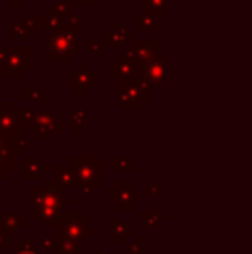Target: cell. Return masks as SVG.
Masks as SVG:
<instances>
[{"label": "cell", "instance_id": "cell-18", "mask_svg": "<svg viewBox=\"0 0 252 254\" xmlns=\"http://www.w3.org/2000/svg\"><path fill=\"white\" fill-rule=\"evenodd\" d=\"M142 12L152 14V16H164L166 14V0H142Z\"/></svg>", "mask_w": 252, "mask_h": 254}, {"label": "cell", "instance_id": "cell-28", "mask_svg": "<svg viewBox=\"0 0 252 254\" xmlns=\"http://www.w3.org/2000/svg\"><path fill=\"white\" fill-rule=\"evenodd\" d=\"M87 49L90 54H95V56H102L105 51V47L102 45L101 40H97V38H88L87 40Z\"/></svg>", "mask_w": 252, "mask_h": 254}, {"label": "cell", "instance_id": "cell-4", "mask_svg": "<svg viewBox=\"0 0 252 254\" xmlns=\"http://www.w3.org/2000/svg\"><path fill=\"white\" fill-rule=\"evenodd\" d=\"M33 147L28 140H17L0 130V184L9 178L12 171H16L17 156H23L26 149Z\"/></svg>", "mask_w": 252, "mask_h": 254}, {"label": "cell", "instance_id": "cell-8", "mask_svg": "<svg viewBox=\"0 0 252 254\" xmlns=\"http://www.w3.org/2000/svg\"><path fill=\"white\" fill-rule=\"evenodd\" d=\"M166 76V56L159 52L155 57L144 64H138V78L151 87H162Z\"/></svg>", "mask_w": 252, "mask_h": 254}, {"label": "cell", "instance_id": "cell-34", "mask_svg": "<svg viewBox=\"0 0 252 254\" xmlns=\"http://www.w3.org/2000/svg\"><path fill=\"white\" fill-rule=\"evenodd\" d=\"M42 248L44 249H54V246H52V242H50V237L42 239Z\"/></svg>", "mask_w": 252, "mask_h": 254}, {"label": "cell", "instance_id": "cell-7", "mask_svg": "<svg viewBox=\"0 0 252 254\" xmlns=\"http://www.w3.org/2000/svg\"><path fill=\"white\" fill-rule=\"evenodd\" d=\"M0 130L17 140H24V125L17 113V106L12 101L0 104Z\"/></svg>", "mask_w": 252, "mask_h": 254}, {"label": "cell", "instance_id": "cell-26", "mask_svg": "<svg viewBox=\"0 0 252 254\" xmlns=\"http://www.w3.org/2000/svg\"><path fill=\"white\" fill-rule=\"evenodd\" d=\"M85 121H87V109H76L71 113V130H73V133L80 131Z\"/></svg>", "mask_w": 252, "mask_h": 254}, {"label": "cell", "instance_id": "cell-30", "mask_svg": "<svg viewBox=\"0 0 252 254\" xmlns=\"http://www.w3.org/2000/svg\"><path fill=\"white\" fill-rule=\"evenodd\" d=\"M52 7V10H54L55 14H59L61 17H66L67 14H71V7L67 5L64 0H57V2L54 3V5H50Z\"/></svg>", "mask_w": 252, "mask_h": 254}, {"label": "cell", "instance_id": "cell-21", "mask_svg": "<svg viewBox=\"0 0 252 254\" xmlns=\"http://www.w3.org/2000/svg\"><path fill=\"white\" fill-rule=\"evenodd\" d=\"M24 24H26L33 33L35 31H45L47 30L44 14H24Z\"/></svg>", "mask_w": 252, "mask_h": 254}, {"label": "cell", "instance_id": "cell-33", "mask_svg": "<svg viewBox=\"0 0 252 254\" xmlns=\"http://www.w3.org/2000/svg\"><path fill=\"white\" fill-rule=\"evenodd\" d=\"M0 251H7V241H5V234H3V228H0Z\"/></svg>", "mask_w": 252, "mask_h": 254}, {"label": "cell", "instance_id": "cell-6", "mask_svg": "<svg viewBox=\"0 0 252 254\" xmlns=\"http://www.w3.org/2000/svg\"><path fill=\"white\" fill-rule=\"evenodd\" d=\"M71 168L74 171L76 187H102V157H74Z\"/></svg>", "mask_w": 252, "mask_h": 254}, {"label": "cell", "instance_id": "cell-23", "mask_svg": "<svg viewBox=\"0 0 252 254\" xmlns=\"http://www.w3.org/2000/svg\"><path fill=\"white\" fill-rule=\"evenodd\" d=\"M57 178L59 184L64 185V187H76V180H74V171L71 166H57Z\"/></svg>", "mask_w": 252, "mask_h": 254}, {"label": "cell", "instance_id": "cell-15", "mask_svg": "<svg viewBox=\"0 0 252 254\" xmlns=\"http://www.w3.org/2000/svg\"><path fill=\"white\" fill-rule=\"evenodd\" d=\"M107 30L111 31L112 38H114V42L118 44V47L119 45H128V42L135 38V31L126 28L125 24H121V23H111V26H109Z\"/></svg>", "mask_w": 252, "mask_h": 254}, {"label": "cell", "instance_id": "cell-20", "mask_svg": "<svg viewBox=\"0 0 252 254\" xmlns=\"http://www.w3.org/2000/svg\"><path fill=\"white\" fill-rule=\"evenodd\" d=\"M45 24H47V30L50 33L55 31H61L64 28V17H61L59 14H55L52 10V7H47V12H45Z\"/></svg>", "mask_w": 252, "mask_h": 254}, {"label": "cell", "instance_id": "cell-16", "mask_svg": "<svg viewBox=\"0 0 252 254\" xmlns=\"http://www.w3.org/2000/svg\"><path fill=\"white\" fill-rule=\"evenodd\" d=\"M45 171H47V166H44L38 157H24V178L37 180Z\"/></svg>", "mask_w": 252, "mask_h": 254}, {"label": "cell", "instance_id": "cell-24", "mask_svg": "<svg viewBox=\"0 0 252 254\" xmlns=\"http://www.w3.org/2000/svg\"><path fill=\"white\" fill-rule=\"evenodd\" d=\"M128 234H133V230L128 228L123 221H112V242H123Z\"/></svg>", "mask_w": 252, "mask_h": 254}, {"label": "cell", "instance_id": "cell-27", "mask_svg": "<svg viewBox=\"0 0 252 254\" xmlns=\"http://www.w3.org/2000/svg\"><path fill=\"white\" fill-rule=\"evenodd\" d=\"M64 28L73 31V33H78V30H80V16L78 14H67L64 17Z\"/></svg>", "mask_w": 252, "mask_h": 254}, {"label": "cell", "instance_id": "cell-14", "mask_svg": "<svg viewBox=\"0 0 252 254\" xmlns=\"http://www.w3.org/2000/svg\"><path fill=\"white\" fill-rule=\"evenodd\" d=\"M157 17L147 12H140L133 17V31H157Z\"/></svg>", "mask_w": 252, "mask_h": 254}, {"label": "cell", "instance_id": "cell-32", "mask_svg": "<svg viewBox=\"0 0 252 254\" xmlns=\"http://www.w3.org/2000/svg\"><path fill=\"white\" fill-rule=\"evenodd\" d=\"M5 2L10 9H23L24 7V0H5Z\"/></svg>", "mask_w": 252, "mask_h": 254}, {"label": "cell", "instance_id": "cell-35", "mask_svg": "<svg viewBox=\"0 0 252 254\" xmlns=\"http://www.w3.org/2000/svg\"><path fill=\"white\" fill-rule=\"evenodd\" d=\"M16 254H37V253H33L31 249H23V251H17Z\"/></svg>", "mask_w": 252, "mask_h": 254}, {"label": "cell", "instance_id": "cell-36", "mask_svg": "<svg viewBox=\"0 0 252 254\" xmlns=\"http://www.w3.org/2000/svg\"><path fill=\"white\" fill-rule=\"evenodd\" d=\"M2 59H3V45L0 44V63H2Z\"/></svg>", "mask_w": 252, "mask_h": 254}, {"label": "cell", "instance_id": "cell-3", "mask_svg": "<svg viewBox=\"0 0 252 254\" xmlns=\"http://www.w3.org/2000/svg\"><path fill=\"white\" fill-rule=\"evenodd\" d=\"M62 197H66V195H61L52 189H49V190L35 189L33 190V202L37 207V213L33 214V218L42 221V227H52L55 223V218L59 216L62 204L69 201V199Z\"/></svg>", "mask_w": 252, "mask_h": 254}, {"label": "cell", "instance_id": "cell-5", "mask_svg": "<svg viewBox=\"0 0 252 254\" xmlns=\"http://www.w3.org/2000/svg\"><path fill=\"white\" fill-rule=\"evenodd\" d=\"M149 101H151V88L140 78L119 80V87H118L119 109H142V106Z\"/></svg>", "mask_w": 252, "mask_h": 254}, {"label": "cell", "instance_id": "cell-2", "mask_svg": "<svg viewBox=\"0 0 252 254\" xmlns=\"http://www.w3.org/2000/svg\"><path fill=\"white\" fill-rule=\"evenodd\" d=\"M76 35L73 31L62 28L61 31L50 33V38L47 40V45L50 49L47 56V61L50 64H69L74 56L80 54Z\"/></svg>", "mask_w": 252, "mask_h": 254}, {"label": "cell", "instance_id": "cell-13", "mask_svg": "<svg viewBox=\"0 0 252 254\" xmlns=\"http://www.w3.org/2000/svg\"><path fill=\"white\" fill-rule=\"evenodd\" d=\"M111 78L114 80H126V78H138V64H133L123 56H118V61L111 64Z\"/></svg>", "mask_w": 252, "mask_h": 254}, {"label": "cell", "instance_id": "cell-17", "mask_svg": "<svg viewBox=\"0 0 252 254\" xmlns=\"http://www.w3.org/2000/svg\"><path fill=\"white\" fill-rule=\"evenodd\" d=\"M7 38H10V40H16V38H19V40H31L33 38V31L24 23H12L9 31H7Z\"/></svg>", "mask_w": 252, "mask_h": 254}, {"label": "cell", "instance_id": "cell-31", "mask_svg": "<svg viewBox=\"0 0 252 254\" xmlns=\"http://www.w3.org/2000/svg\"><path fill=\"white\" fill-rule=\"evenodd\" d=\"M17 113H19V118H21V121H23L24 127H26V125H33L35 116H37V113H35V111H30V109H17Z\"/></svg>", "mask_w": 252, "mask_h": 254}, {"label": "cell", "instance_id": "cell-25", "mask_svg": "<svg viewBox=\"0 0 252 254\" xmlns=\"http://www.w3.org/2000/svg\"><path fill=\"white\" fill-rule=\"evenodd\" d=\"M112 171H133V157H112Z\"/></svg>", "mask_w": 252, "mask_h": 254}, {"label": "cell", "instance_id": "cell-1", "mask_svg": "<svg viewBox=\"0 0 252 254\" xmlns=\"http://www.w3.org/2000/svg\"><path fill=\"white\" fill-rule=\"evenodd\" d=\"M33 69V49L30 45H9L3 49V59L0 63L2 78H24L28 71Z\"/></svg>", "mask_w": 252, "mask_h": 254}, {"label": "cell", "instance_id": "cell-22", "mask_svg": "<svg viewBox=\"0 0 252 254\" xmlns=\"http://www.w3.org/2000/svg\"><path fill=\"white\" fill-rule=\"evenodd\" d=\"M23 221H24L23 213H19V214H3V227L2 228H5L7 234L12 235V234H16L17 228L23 227Z\"/></svg>", "mask_w": 252, "mask_h": 254}, {"label": "cell", "instance_id": "cell-10", "mask_svg": "<svg viewBox=\"0 0 252 254\" xmlns=\"http://www.w3.org/2000/svg\"><path fill=\"white\" fill-rule=\"evenodd\" d=\"M85 228H87V216L85 214H64L61 235L59 237L66 239V241L78 246L80 242L87 241Z\"/></svg>", "mask_w": 252, "mask_h": 254}, {"label": "cell", "instance_id": "cell-12", "mask_svg": "<svg viewBox=\"0 0 252 254\" xmlns=\"http://www.w3.org/2000/svg\"><path fill=\"white\" fill-rule=\"evenodd\" d=\"M131 47L135 49V54H137V64H144L159 54L157 52L159 40L157 38H137L135 37Z\"/></svg>", "mask_w": 252, "mask_h": 254}, {"label": "cell", "instance_id": "cell-19", "mask_svg": "<svg viewBox=\"0 0 252 254\" xmlns=\"http://www.w3.org/2000/svg\"><path fill=\"white\" fill-rule=\"evenodd\" d=\"M23 99L26 102H47L49 95L44 94L40 88L33 87V85H24L23 87Z\"/></svg>", "mask_w": 252, "mask_h": 254}, {"label": "cell", "instance_id": "cell-29", "mask_svg": "<svg viewBox=\"0 0 252 254\" xmlns=\"http://www.w3.org/2000/svg\"><path fill=\"white\" fill-rule=\"evenodd\" d=\"M69 7H78V9H94L95 0H64Z\"/></svg>", "mask_w": 252, "mask_h": 254}, {"label": "cell", "instance_id": "cell-9", "mask_svg": "<svg viewBox=\"0 0 252 254\" xmlns=\"http://www.w3.org/2000/svg\"><path fill=\"white\" fill-rule=\"evenodd\" d=\"M31 131L40 133L42 140H47L49 133H62L64 120L54 111H38L33 125H31Z\"/></svg>", "mask_w": 252, "mask_h": 254}, {"label": "cell", "instance_id": "cell-11", "mask_svg": "<svg viewBox=\"0 0 252 254\" xmlns=\"http://www.w3.org/2000/svg\"><path fill=\"white\" fill-rule=\"evenodd\" d=\"M95 71L88 67L87 63H80L71 71V94L83 95L95 85Z\"/></svg>", "mask_w": 252, "mask_h": 254}]
</instances>
